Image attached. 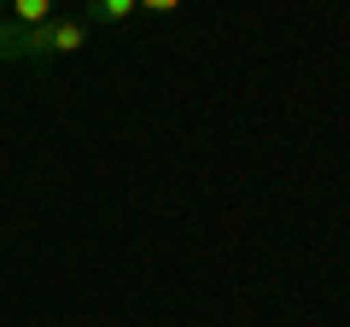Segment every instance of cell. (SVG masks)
Wrapping results in <instances>:
<instances>
[{"instance_id": "6da1fadb", "label": "cell", "mask_w": 350, "mask_h": 327, "mask_svg": "<svg viewBox=\"0 0 350 327\" xmlns=\"http://www.w3.org/2000/svg\"><path fill=\"white\" fill-rule=\"evenodd\" d=\"M88 47V24L76 12H53L47 24H36V29H24V64H53V59H64V53H82Z\"/></svg>"}, {"instance_id": "7a4b0ae2", "label": "cell", "mask_w": 350, "mask_h": 327, "mask_svg": "<svg viewBox=\"0 0 350 327\" xmlns=\"http://www.w3.org/2000/svg\"><path fill=\"white\" fill-rule=\"evenodd\" d=\"M140 6L135 0H82V24L94 29V24H129Z\"/></svg>"}, {"instance_id": "3957f363", "label": "cell", "mask_w": 350, "mask_h": 327, "mask_svg": "<svg viewBox=\"0 0 350 327\" xmlns=\"http://www.w3.org/2000/svg\"><path fill=\"white\" fill-rule=\"evenodd\" d=\"M53 12H59V0H12V6H6V18H12L18 29H36V24H47Z\"/></svg>"}, {"instance_id": "277c9868", "label": "cell", "mask_w": 350, "mask_h": 327, "mask_svg": "<svg viewBox=\"0 0 350 327\" xmlns=\"http://www.w3.org/2000/svg\"><path fill=\"white\" fill-rule=\"evenodd\" d=\"M0 59H24V29L6 18V6H0Z\"/></svg>"}, {"instance_id": "5b68a950", "label": "cell", "mask_w": 350, "mask_h": 327, "mask_svg": "<svg viewBox=\"0 0 350 327\" xmlns=\"http://www.w3.org/2000/svg\"><path fill=\"white\" fill-rule=\"evenodd\" d=\"M140 12H152V18H170V12H181V0H135Z\"/></svg>"}, {"instance_id": "8992f818", "label": "cell", "mask_w": 350, "mask_h": 327, "mask_svg": "<svg viewBox=\"0 0 350 327\" xmlns=\"http://www.w3.org/2000/svg\"><path fill=\"white\" fill-rule=\"evenodd\" d=\"M0 6H6V0H0Z\"/></svg>"}]
</instances>
